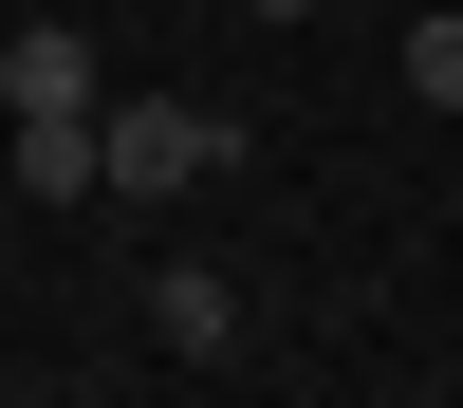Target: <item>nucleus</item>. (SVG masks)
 <instances>
[{
  "label": "nucleus",
  "mask_w": 463,
  "mask_h": 408,
  "mask_svg": "<svg viewBox=\"0 0 463 408\" xmlns=\"http://www.w3.org/2000/svg\"><path fill=\"white\" fill-rule=\"evenodd\" d=\"M241 167V111H185V93H93V204H167V185Z\"/></svg>",
  "instance_id": "1"
},
{
  "label": "nucleus",
  "mask_w": 463,
  "mask_h": 408,
  "mask_svg": "<svg viewBox=\"0 0 463 408\" xmlns=\"http://www.w3.org/2000/svg\"><path fill=\"white\" fill-rule=\"evenodd\" d=\"M241 19H316V0H241Z\"/></svg>",
  "instance_id": "6"
},
{
  "label": "nucleus",
  "mask_w": 463,
  "mask_h": 408,
  "mask_svg": "<svg viewBox=\"0 0 463 408\" xmlns=\"http://www.w3.org/2000/svg\"><path fill=\"white\" fill-rule=\"evenodd\" d=\"M0 93H19V111H93L111 74H93V37H19V56H0Z\"/></svg>",
  "instance_id": "4"
},
{
  "label": "nucleus",
  "mask_w": 463,
  "mask_h": 408,
  "mask_svg": "<svg viewBox=\"0 0 463 408\" xmlns=\"http://www.w3.org/2000/svg\"><path fill=\"white\" fill-rule=\"evenodd\" d=\"M148 353L167 371H241V279H222V260H167V279H148Z\"/></svg>",
  "instance_id": "2"
},
{
  "label": "nucleus",
  "mask_w": 463,
  "mask_h": 408,
  "mask_svg": "<svg viewBox=\"0 0 463 408\" xmlns=\"http://www.w3.org/2000/svg\"><path fill=\"white\" fill-rule=\"evenodd\" d=\"M19 204H93V111H19Z\"/></svg>",
  "instance_id": "3"
},
{
  "label": "nucleus",
  "mask_w": 463,
  "mask_h": 408,
  "mask_svg": "<svg viewBox=\"0 0 463 408\" xmlns=\"http://www.w3.org/2000/svg\"><path fill=\"white\" fill-rule=\"evenodd\" d=\"M408 93L463 111V0H427V19H408Z\"/></svg>",
  "instance_id": "5"
}]
</instances>
